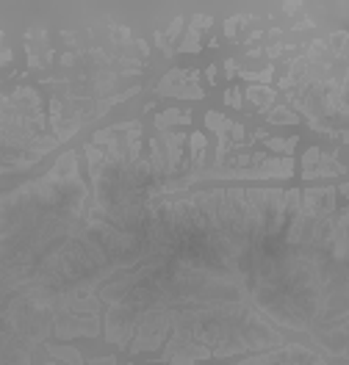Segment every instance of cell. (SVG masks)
Segmentation results:
<instances>
[{
	"label": "cell",
	"instance_id": "cell-1",
	"mask_svg": "<svg viewBox=\"0 0 349 365\" xmlns=\"http://www.w3.org/2000/svg\"><path fill=\"white\" fill-rule=\"evenodd\" d=\"M227 100H230V105H236V108H239V100H241V94H239V91H236V89H230V94H227Z\"/></svg>",
	"mask_w": 349,
	"mask_h": 365
}]
</instances>
